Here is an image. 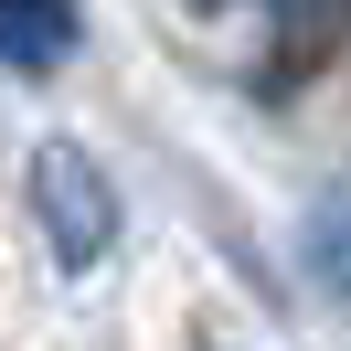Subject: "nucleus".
Returning a JSON list of instances; mask_svg holds the SVG:
<instances>
[{"label":"nucleus","instance_id":"1","mask_svg":"<svg viewBox=\"0 0 351 351\" xmlns=\"http://www.w3.org/2000/svg\"><path fill=\"white\" fill-rule=\"evenodd\" d=\"M32 223H43V245H53L64 277L107 266L117 192H107V171H96V149H75V138H43V149H32Z\"/></svg>","mask_w":351,"mask_h":351},{"label":"nucleus","instance_id":"2","mask_svg":"<svg viewBox=\"0 0 351 351\" xmlns=\"http://www.w3.org/2000/svg\"><path fill=\"white\" fill-rule=\"evenodd\" d=\"M86 43V11L75 0H0V64L11 75H53Z\"/></svg>","mask_w":351,"mask_h":351},{"label":"nucleus","instance_id":"3","mask_svg":"<svg viewBox=\"0 0 351 351\" xmlns=\"http://www.w3.org/2000/svg\"><path fill=\"white\" fill-rule=\"evenodd\" d=\"M341 43H351V0H277V86L319 75Z\"/></svg>","mask_w":351,"mask_h":351},{"label":"nucleus","instance_id":"4","mask_svg":"<svg viewBox=\"0 0 351 351\" xmlns=\"http://www.w3.org/2000/svg\"><path fill=\"white\" fill-rule=\"evenodd\" d=\"M298 256L319 266V287H341V298H351V202H319V213H308Z\"/></svg>","mask_w":351,"mask_h":351},{"label":"nucleus","instance_id":"5","mask_svg":"<svg viewBox=\"0 0 351 351\" xmlns=\"http://www.w3.org/2000/svg\"><path fill=\"white\" fill-rule=\"evenodd\" d=\"M192 11H223V0H192Z\"/></svg>","mask_w":351,"mask_h":351}]
</instances>
